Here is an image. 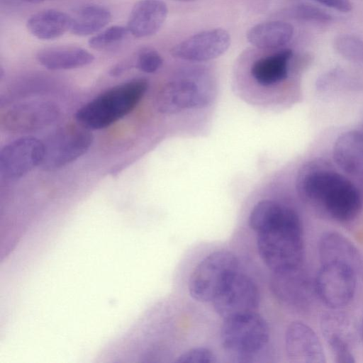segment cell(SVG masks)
I'll list each match as a JSON object with an SVG mask.
<instances>
[{"label": "cell", "instance_id": "cell-27", "mask_svg": "<svg viewBox=\"0 0 363 363\" xmlns=\"http://www.w3.org/2000/svg\"><path fill=\"white\" fill-rule=\"evenodd\" d=\"M163 64V59L160 53L152 48H143L137 54L135 62V67L145 73H155Z\"/></svg>", "mask_w": 363, "mask_h": 363}, {"label": "cell", "instance_id": "cell-19", "mask_svg": "<svg viewBox=\"0 0 363 363\" xmlns=\"http://www.w3.org/2000/svg\"><path fill=\"white\" fill-rule=\"evenodd\" d=\"M292 57L293 51L289 48L263 56L252 65L251 75L257 84L263 86L279 84L288 77Z\"/></svg>", "mask_w": 363, "mask_h": 363}, {"label": "cell", "instance_id": "cell-34", "mask_svg": "<svg viewBox=\"0 0 363 363\" xmlns=\"http://www.w3.org/2000/svg\"><path fill=\"white\" fill-rule=\"evenodd\" d=\"M359 130L363 133V123H362L361 127Z\"/></svg>", "mask_w": 363, "mask_h": 363}, {"label": "cell", "instance_id": "cell-2", "mask_svg": "<svg viewBox=\"0 0 363 363\" xmlns=\"http://www.w3.org/2000/svg\"><path fill=\"white\" fill-rule=\"evenodd\" d=\"M296 188L303 199L339 222L354 220L362 207L359 189L322 162H311L301 169Z\"/></svg>", "mask_w": 363, "mask_h": 363}, {"label": "cell", "instance_id": "cell-33", "mask_svg": "<svg viewBox=\"0 0 363 363\" xmlns=\"http://www.w3.org/2000/svg\"><path fill=\"white\" fill-rule=\"evenodd\" d=\"M178 1H182V2H191V1H195L196 0H175Z\"/></svg>", "mask_w": 363, "mask_h": 363}, {"label": "cell", "instance_id": "cell-11", "mask_svg": "<svg viewBox=\"0 0 363 363\" xmlns=\"http://www.w3.org/2000/svg\"><path fill=\"white\" fill-rule=\"evenodd\" d=\"M43 142L32 136L18 138L0 152V174L6 181L18 179L41 164Z\"/></svg>", "mask_w": 363, "mask_h": 363}, {"label": "cell", "instance_id": "cell-23", "mask_svg": "<svg viewBox=\"0 0 363 363\" xmlns=\"http://www.w3.org/2000/svg\"><path fill=\"white\" fill-rule=\"evenodd\" d=\"M111 20V13L106 7L96 4L86 5L71 16L69 31L79 36L89 35L100 31Z\"/></svg>", "mask_w": 363, "mask_h": 363}, {"label": "cell", "instance_id": "cell-25", "mask_svg": "<svg viewBox=\"0 0 363 363\" xmlns=\"http://www.w3.org/2000/svg\"><path fill=\"white\" fill-rule=\"evenodd\" d=\"M128 33L127 27L113 26L91 37L89 45L94 50H108L123 41Z\"/></svg>", "mask_w": 363, "mask_h": 363}, {"label": "cell", "instance_id": "cell-18", "mask_svg": "<svg viewBox=\"0 0 363 363\" xmlns=\"http://www.w3.org/2000/svg\"><path fill=\"white\" fill-rule=\"evenodd\" d=\"M333 155L344 172L359 175L363 172V133L358 129L340 135L334 143Z\"/></svg>", "mask_w": 363, "mask_h": 363}, {"label": "cell", "instance_id": "cell-13", "mask_svg": "<svg viewBox=\"0 0 363 363\" xmlns=\"http://www.w3.org/2000/svg\"><path fill=\"white\" fill-rule=\"evenodd\" d=\"M271 289L279 301L296 308L307 306L315 293L314 282L301 266L273 272Z\"/></svg>", "mask_w": 363, "mask_h": 363}, {"label": "cell", "instance_id": "cell-22", "mask_svg": "<svg viewBox=\"0 0 363 363\" xmlns=\"http://www.w3.org/2000/svg\"><path fill=\"white\" fill-rule=\"evenodd\" d=\"M323 332L335 362H355L346 324L337 316L328 315L323 321Z\"/></svg>", "mask_w": 363, "mask_h": 363}, {"label": "cell", "instance_id": "cell-30", "mask_svg": "<svg viewBox=\"0 0 363 363\" xmlns=\"http://www.w3.org/2000/svg\"><path fill=\"white\" fill-rule=\"evenodd\" d=\"M359 178H360V193H361V195H362V199H363V172H361L359 174Z\"/></svg>", "mask_w": 363, "mask_h": 363}, {"label": "cell", "instance_id": "cell-4", "mask_svg": "<svg viewBox=\"0 0 363 363\" xmlns=\"http://www.w3.org/2000/svg\"><path fill=\"white\" fill-rule=\"evenodd\" d=\"M238 270L239 260L233 252H212L193 269L188 281L189 293L197 301L212 302L227 279Z\"/></svg>", "mask_w": 363, "mask_h": 363}, {"label": "cell", "instance_id": "cell-32", "mask_svg": "<svg viewBox=\"0 0 363 363\" xmlns=\"http://www.w3.org/2000/svg\"><path fill=\"white\" fill-rule=\"evenodd\" d=\"M360 335H361V337L363 340V318H362L361 325H360Z\"/></svg>", "mask_w": 363, "mask_h": 363}, {"label": "cell", "instance_id": "cell-5", "mask_svg": "<svg viewBox=\"0 0 363 363\" xmlns=\"http://www.w3.org/2000/svg\"><path fill=\"white\" fill-rule=\"evenodd\" d=\"M269 338L264 318L256 312L224 320L220 328L221 345L239 357H247L262 350Z\"/></svg>", "mask_w": 363, "mask_h": 363}, {"label": "cell", "instance_id": "cell-26", "mask_svg": "<svg viewBox=\"0 0 363 363\" xmlns=\"http://www.w3.org/2000/svg\"><path fill=\"white\" fill-rule=\"evenodd\" d=\"M289 15L296 19L316 23H328L333 21V16L319 6L299 3L289 10Z\"/></svg>", "mask_w": 363, "mask_h": 363}, {"label": "cell", "instance_id": "cell-20", "mask_svg": "<svg viewBox=\"0 0 363 363\" xmlns=\"http://www.w3.org/2000/svg\"><path fill=\"white\" fill-rule=\"evenodd\" d=\"M294 35V27L289 23L272 21L258 23L247 33V41L255 47L276 49L290 42Z\"/></svg>", "mask_w": 363, "mask_h": 363}, {"label": "cell", "instance_id": "cell-31", "mask_svg": "<svg viewBox=\"0 0 363 363\" xmlns=\"http://www.w3.org/2000/svg\"><path fill=\"white\" fill-rule=\"evenodd\" d=\"M25 1L27 2H29V3L35 4V3L43 2V1H47V0H25Z\"/></svg>", "mask_w": 363, "mask_h": 363}, {"label": "cell", "instance_id": "cell-17", "mask_svg": "<svg viewBox=\"0 0 363 363\" xmlns=\"http://www.w3.org/2000/svg\"><path fill=\"white\" fill-rule=\"evenodd\" d=\"M37 61L50 70H67L90 65L94 56L85 49L76 46H55L40 50Z\"/></svg>", "mask_w": 363, "mask_h": 363}, {"label": "cell", "instance_id": "cell-21", "mask_svg": "<svg viewBox=\"0 0 363 363\" xmlns=\"http://www.w3.org/2000/svg\"><path fill=\"white\" fill-rule=\"evenodd\" d=\"M26 27L38 39L57 38L70 30L71 16L55 9L40 11L28 19Z\"/></svg>", "mask_w": 363, "mask_h": 363}, {"label": "cell", "instance_id": "cell-14", "mask_svg": "<svg viewBox=\"0 0 363 363\" xmlns=\"http://www.w3.org/2000/svg\"><path fill=\"white\" fill-rule=\"evenodd\" d=\"M289 359L296 363H325L326 357L322 343L315 331L301 321L292 322L284 336Z\"/></svg>", "mask_w": 363, "mask_h": 363}, {"label": "cell", "instance_id": "cell-24", "mask_svg": "<svg viewBox=\"0 0 363 363\" xmlns=\"http://www.w3.org/2000/svg\"><path fill=\"white\" fill-rule=\"evenodd\" d=\"M336 51L345 59L355 62H363V40L350 34L337 36L334 40Z\"/></svg>", "mask_w": 363, "mask_h": 363}, {"label": "cell", "instance_id": "cell-6", "mask_svg": "<svg viewBox=\"0 0 363 363\" xmlns=\"http://www.w3.org/2000/svg\"><path fill=\"white\" fill-rule=\"evenodd\" d=\"M93 140L89 130L84 127L67 125L59 128L43 142L44 157L40 167L45 171L65 167L84 155Z\"/></svg>", "mask_w": 363, "mask_h": 363}, {"label": "cell", "instance_id": "cell-12", "mask_svg": "<svg viewBox=\"0 0 363 363\" xmlns=\"http://www.w3.org/2000/svg\"><path fill=\"white\" fill-rule=\"evenodd\" d=\"M230 45L228 32L214 28L194 34L175 45L171 55L183 60L206 62L213 60L226 52Z\"/></svg>", "mask_w": 363, "mask_h": 363}, {"label": "cell", "instance_id": "cell-15", "mask_svg": "<svg viewBox=\"0 0 363 363\" xmlns=\"http://www.w3.org/2000/svg\"><path fill=\"white\" fill-rule=\"evenodd\" d=\"M168 13L162 0H140L133 6L128 21L129 33L135 38L151 36L159 31Z\"/></svg>", "mask_w": 363, "mask_h": 363}, {"label": "cell", "instance_id": "cell-8", "mask_svg": "<svg viewBox=\"0 0 363 363\" xmlns=\"http://www.w3.org/2000/svg\"><path fill=\"white\" fill-rule=\"evenodd\" d=\"M358 271L340 262L321 264L314 281L315 292L327 306L338 309L352 300Z\"/></svg>", "mask_w": 363, "mask_h": 363}, {"label": "cell", "instance_id": "cell-16", "mask_svg": "<svg viewBox=\"0 0 363 363\" xmlns=\"http://www.w3.org/2000/svg\"><path fill=\"white\" fill-rule=\"evenodd\" d=\"M318 255L321 264L340 262L359 271L362 259L356 246L342 234L328 231L322 235L318 242Z\"/></svg>", "mask_w": 363, "mask_h": 363}, {"label": "cell", "instance_id": "cell-10", "mask_svg": "<svg viewBox=\"0 0 363 363\" xmlns=\"http://www.w3.org/2000/svg\"><path fill=\"white\" fill-rule=\"evenodd\" d=\"M60 116L58 106L49 101H30L13 105L1 113L0 125L11 133H29L54 123Z\"/></svg>", "mask_w": 363, "mask_h": 363}, {"label": "cell", "instance_id": "cell-29", "mask_svg": "<svg viewBox=\"0 0 363 363\" xmlns=\"http://www.w3.org/2000/svg\"><path fill=\"white\" fill-rule=\"evenodd\" d=\"M338 11L347 13L352 10V5L350 0H313Z\"/></svg>", "mask_w": 363, "mask_h": 363}, {"label": "cell", "instance_id": "cell-9", "mask_svg": "<svg viewBox=\"0 0 363 363\" xmlns=\"http://www.w3.org/2000/svg\"><path fill=\"white\" fill-rule=\"evenodd\" d=\"M223 320L257 312L259 293L255 283L238 271L233 274L211 302Z\"/></svg>", "mask_w": 363, "mask_h": 363}, {"label": "cell", "instance_id": "cell-28", "mask_svg": "<svg viewBox=\"0 0 363 363\" xmlns=\"http://www.w3.org/2000/svg\"><path fill=\"white\" fill-rule=\"evenodd\" d=\"M215 354L208 347H197L182 353L176 360L179 363H213L216 362Z\"/></svg>", "mask_w": 363, "mask_h": 363}, {"label": "cell", "instance_id": "cell-1", "mask_svg": "<svg viewBox=\"0 0 363 363\" xmlns=\"http://www.w3.org/2000/svg\"><path fill=\"white\" fill-rule=\"evenodd\" d=\"M248 223L256 233L259 257L272 272L302 266L303 225L294 208L276 201L262 200L252 208Z\"/></svg>", "mask_w": 363, "mask_h": 363}, {"label": "cell", "instance_id": "cell-3", "mask_svg": "<svg viewBox=\"0 0 363 363\" xmlns=\"http://www.w3.org/2000/svg\"><path fill=\"white\" fill-rule=\"evenodd\" d=\"M148 86L146 79L137 78L113 86L79 108L75 118L89 130L109 127L136 108Z\"/></svg>", "mask_w": 363, "mask_h": 363}, {"label": "cell", "instance_id": "cell-7", "mask_svg": "<svg viewBox=\"0 0 363 363\" xmlns=\"http://www.w3.org/2000/svg\"><path fill=\"white\" fill-rule=\"evenodd\" d=\"M209 84L194 77H179L164 85L155 98L157 110L166 114L203 108L213 98Z\"/></svg>", "mask_w": 363, "mask_h": 363}]
</instances>
